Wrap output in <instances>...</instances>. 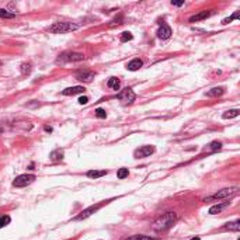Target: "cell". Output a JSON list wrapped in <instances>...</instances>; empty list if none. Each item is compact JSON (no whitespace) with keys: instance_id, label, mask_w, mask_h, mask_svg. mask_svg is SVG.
<instances>
[{"instance_id":"30","label":"cell","mask_w":240,"mask_h":240,"mask_svg":"<svg viewBox=\"0 0 240 240\" xmlns=\"http://www.w3.org/2000/svg\"><path fill=\"white\" fill-rule=\"evenodd\" d=\"M119 24H122V16H118V19H114L112 21H111V27L119 25Z\"/></svg>"},{"instance_id":"10","label":"cell","mask_w":240,"mask_h":240,"mask_svg":"<svg viewBox=\"0 0 240 240\" xmlns=\"http://www.w3.org/2000/svg\"><path fill=\"white\" fill-rule=\"evenodd\" d=\"M76 79L80 80V82H85V83H90L93 79H94V73L90 70H83V72H79L76 74Z\"/></svg>"},{"instance_id":"5","label":"cell","mask_w":240,"mask_h":240,"mask_svg":"<svg viewBox=\"0 0 240 240\" xmlns=\"http://www.w3.org/2000/svg\"><path fill=\"white\" fill-rule=\"evenodd\" d=\"M107 202H108V201H101V202L95 204V205H91V206H89V208L83 209V211L80 212V214L77 215V216L74 218L73 221H83V219H87L89 216H91L93 214H95V212H97L98 209H100L101 206H103L104 204H107Z\"/></svg>"},{"instance_id":"26","label":"cell","mask_w":240,"mask_h":240,"mask_svg":"<svg viewBox=\"0 0 240 240\" xmlns=\"http://www.w3.org/2000/svg\"><path fill=\"white\" fill-rule=\"evenodd\" d=\"M10 216H7V215H3V216H0V229L4 226H7L8 223H10Z\"/></svg>"},{"instance_id":"23","label":"cell","mask_w":240,"mask_h":240,"mask_svg":"<svg viewBox=\"0 0 240 240\" xmlns=\"http://www.w3.org/2000/svg\"><path fill=\"white\" fill-rule=\"evenodd\" d=\"M239 115V110H229L223 114V118L225 119H230V118H235V117Z\"/></svg>"},{"instance_id":"8","label":"cell","mask_w":240,"mask_h":240,"mask_svg":"<svg viewBox=\"0 0 240 240\" xmlns=\"http://www.w3.org/2000/svg\"><path fill=\"white\" fill-rule=\"evenodd\" d=\"M155 153V146H142V148L136 149L134 153V156L136 159H142V157H148V156H150Z\"/></svg>"},{"instance_id":"11","label":"cell","mask_w":240,"mask_h":240,"mask_svg":"<svg viewBox=\"0 0 240 240\" xmlns=\"http://www.w3.org/2000/svg\"><path fill=\"white\" fill-rule=\"evenodd\" d=\"M85 87L83 86H73V87H68L65 89L63 91H62V94L63 95H74V94H82V93H85Z\"/></svg>"},{"instance_id":"9","label":"cell","mask_w":240,"mask_h":240,"mask_svg":"<svg viewBox=\"0 0 240 240\" xmlns=\"http://www.w3.org/2000/svg\"><path fill=\"white\" fill-rule=\"evenodd\" d=\"M172 34H173V31L167 24H161V27L157 31V37L160 38V40H169V38L172 37Z\"/></svg>"},{"instance_id":"32","label":"cell","mask_w":240,"mask_h":240,"mask_svg":"<svg viewBox=\"0 0 240 240\" xmlns=\"http://www.w3.org/2000/svg\"><path fill=\"white\" fill-rule=\"evenodd\" d=\"M172 4H173V6H177V7H180V6L184 4V2H172Z\"/></svg>"},{"instance_id":"12","label":"cell","mask_w":240,"mask_h":240,"mask_svg":"<svg viewBox=\"0 0 240 240\" xmlns=\"http://www.w3.org/2000/svg\"><path fill=\"white\" fill-rule=\"evenodd\" d=\"M229 205H230V202H221V204H216V205L211 206L208 212H209V214H211V215L221 214V212H222V211H225V209H226Z\"/></svg>"},{"instance_id":"4","label":"cell","mask_w":240,"mask_h":240,"mask_svg":"<svg viewBox=\"0 0 240 240\" xmlns=\"http://www.w3.org/2000/svg\"><path fill=\"white\" fill-rule=\"evenodd\" d=\"M237 191H239V188L237 187H232V188H223V190H221V191H218L216 194H214V195H211V197H206L205 199V202H212V201H218V199H222V198H227V197H233V195H236L237 194Z\"/></svg>"},{"instance_id":"20","label":"cell","mask_w":240,"mask_h":240,"mask_svg":"<svg viewBox=\"0 0 240 240\" xmlns=\"http://www.w3.org/2000/svg\"><path fill=\"white\" fill-rule=\"evenodd\" d=\"M208 149H209V150H212V152L221 150V149H222V143L218 142V140H214V142H211V143L208 145Z\"/></svg>"},{"instance_id":"25","label":"cell","mask_w":240,"mask_h":240,"mask_svg":"<svg viewBox=\"0 0 240 240\" xmlns=\"http://www.w3.org/2000/svg\"><path fill=\"white\" fill-rule=\"evenodd\" d=\"M132 40H134V35L129 31H124L121 34V42H128V41H132Z\"/></svg>"},{"instance_id":"1","label":"cell","mask_w":240,"mask_h":240,"mask_svg":"<svg viewBox=\"0 0 240 240\" xmlns=\"http://www.w3.org/2000/svg\"><path fill=\"white\" fill-rule=\"evenodd\" d=\"M177 221V215L174 212H166L164 215H161L160 218H157L153 223V229L157 232H164V230L170 229Z\"/></svg>"},{"instance_id":"21","label":"cell","mask_w":240,"mask_h":240,"mask_svg":"<svg viewBox=\"0 0 240 240\" xmlns=\"http://www.w3.org/2000/svg\"><path fill=\"white\" fill-rule=\"evenodd\" d=\"M239 17H240V13H239V11H235V13H233V14H232V16H230V17H227V19L222 20V24H223V25H226V24L232 23L233 20H237Z\"/></svg>"},{"instance_id":"18","label":"cell","mask_w":240,"mask_h":240,"mask_svg":"<svg viewBox=\"0 0 240 240\" xmlns=\"http://www.w3.org/2000/svg\"><path fill=\"white\" fill-rule=\"evenodd\" d=\"M225 93V87H214L209 91H206V95L208 97H218V95H222Z\"/></svg>"},{"instance_id":"3","label":"cell","mask_w":240,"mask_h":240,"mask_svg":"<svg viewBox=\"0 0 240 240\" xmlns=\"http://www.w3.org/2000/svg\"><path fill=\"white\" fill-rule=\"evenodd\" d=\"M85 61V55L80 52H72V51H66L61 53L59 58L56 59V63H66V62H80Z\"/></svg>"},{"instance_id":"15","label":"cell","mask_w":240,"mask_h":240,"mask_svg":"<svg viewBox=\"0 0 240 240\" xmlns=\"http://www.w3.org/2000/svg\"><path fill=\"white\" fill-rule=\"evenodd\" d=\"M49 159L52 161H61L62 159H63V150H62V149H56V150L51 152Z\"/></svg>"},{"instance_id":"6","label":"cell","mask_w":240,"mask_h":240,"mask_svg":"<svg viewBox=\"0 0 240 240\" xmlns=\"http://www.w3.org/2000/svg\"><path fill=\"white\" fill-rule=\"evenodd\" d=\"M35 180V176L34 174H21L19 177H16V180L13 181V187H27V185H30L31 183H34Z\"/></svg>"},{"instance_id":"27","label":"cell","mask_w":240,"mask_h":240,"mask_svg":"<svg viewBox=\"0 0 240 240\" xmlns=\"http://www.w3.org/2000/svg\"><path fill=\"white\" fill-rule=\"evenodd\" d=\"M128 174H129V172H128V169H125V167H122V169L118 170V173H117V177L118 178H125V177H128Z\"/></svg>"},{"instance_id":"14","label":"cell","mask_w":240,"mask_h":240,"mask_svg":"<svg viewBox=\"0 0 240 240\" xmlns=\"http://www.w3.org/2000/svg\"><path fill=\"white\" fill-rule=\"evenodd\" d=\"M142 65H143L142 59L135 58V59H132L129 63L127 65V69H128V70H131V72H135V70H138V69L142 68Z\"/></svg>"},{"instance_id":"2","label":"cell","mask_w":240,"mask_h":240,"mask_svg":"<svg viewBox=\"0 0 240 240\" xmlns=\"http://www.w3.org/2000/svg\"><path fill=\"white\" fill-rule=\"evenodd\" d=\"M80 24L77 23H68V21H59L55 23L49 27V32H53V34H66V32H72L76 31V30L80 28Z\"/></svg>"},{"instance_id":"19","label":"cell","mask_w":240,"mask_h":240,"mask_svg":"<svg viewBox=\"0 0 240 240\" xmlns=\"http://www.w3.org/2000/svg\"><path fill=\"white\" fill-rule=\"evenodd\" d=\"M240 227V221H235V222H229L223 226V230H233V232H237Z\"/></svg>"},{"instance_id":"17","label":"cell","mask_w":240,"mask_h":240,"mask_svg":"<svg viewBox=\"0 0 240 240\" xmlns=\"http://www.w3.org/2000/svg\"><path fill=\"white\" fill-rule=\"evenodd\" d=\"M106 174L107 170H90V172H87V177H90V178H100Z\"/></svg>"},{"instance_id":"34","label":"cell","mask_w":240,"mask_h":240,"mask_svg":"<svg viewBox=\"0 0 240 240\" xmlns=\"http://www.w3.org/2000/svg\"><path fill=\"white\" fill-rule=\"evenodd\" d=\"M190 240H201V239L198 237V236H195V237H193V239H190Z\"/></svg>"},{"instance_id":"16","label":"cell","mask_w":240,"mask_h":240,"mask_svg":"<svg viewBox=\"0 0 240 240\" xmlns=\"http://www.w3.org/2000/svg\"><path fill=\"white\" fill-rule=\"evenodd\" d=\"M107 86L112 90H119V87H121V82H119V79H117V77H110L108 82H107Z\"/></svg>"},{"instance_id":"13","label":"cell","mask_w":240,"mask_h":240,"mask_svg":"<svg viewBox=\"0 0 240 240\" xmlns=\"http://www.w3.org/2000/svg\"><path fill=\"white\" fill-rule=\"evenodd\" d=\"M212 14L211 10H204V11H199L198 14H195V16L190 17V23H197V21H201V20H205L208 19L209 16Z\"/></svg>"},{"instance_id":"28","label":"cell","mask_w":240,"mask_h":240,"mask_svg":"<svg viewBox=\"0 0 240 240\" xmlns=\"http://www.w3.org/2000/svg\"><path fill=\"white\" fill-rule=\"evenodd\" d=\"M21 73L23 74H30L31 73V65L30 63H23L21 65Z\"/></svg>"},{"instance_id":"22","label":"cell","mask_w":240,"mask_h":240,"mask_svg":"<svg viewBox=\"0 0 240 240\" xmlns=\"http://www.w3.org/2000/svg\"><path fill=\"white\" fill-rule=\"evenodd\" d=\"M13 17H16L14 13H10L6 8H0V19H13Z\"/></svg>"},{"instance_id":"24","label":"cell","mask_w":240,"mask_h":240,"mask_svg":"<svg viewBox=\"0 0 240 240\" xmlns=\"http://www.w3.org/2000/svg\"><path fill=\"white\" fill-rule=\"evenodd\" d=\"M125 240H156L150 237V236H145V235H135V236H131V237H127Z\"/></svg>"},{"instance_id":"33","label":"cell","mask_w":240,"mask_h":240,"mask_svg":"<svg viewBox=\"0 0 240 240\" xmlns=\"http://www.w3.org/2000/svg\"><path fill=\"white\" fill-rule=\"evenodd\" d=\"M44 129H45V132H52V128L51 127H45Z\"/></svg>"},{"instance_id":"29","label":"cell","mask_w":240,"mask_h":240,"mask_svg":"<svg viewBox=\"0 0 240 240\" xmlns=\"http://www.w3.org/2000/svg\"><path fill=\"white\" fill-rule=\"evenodd\" d=\"M95 117H97V118H106V117H107L106 110H103V108H97V110H95Z\"/></svg>"},{"instance_id":"7","label":"cell","mask_w":240,"mask_h":240,"mask_svg":"<svg viewBox=\"0 0 240 240\" xmlns=\"http://www.w3.org/2000/svg\"><path fill=\"white\" fill-rule=\"evenodd\" d=\"M135 98H136V94H135L134 90H132L131 87L124 89V90H122V91L118 94V100L122 101L124 104H131V103H134Z\"/></svg>"},{"instance_id":"31","label":"cell","mask_w":240,"mask_h":240,"mask_svg":"<svg viewBox=\"0 0 240 240\" xmlns=\"http://www.w3.org/2000/svg\"><path fill=\"white\" fill-rule=\"evenodd\" d=\"M87 103H89V97H86V95H82L79 98V104H82V106H86Z\"/></svg>"}]
</instances>
